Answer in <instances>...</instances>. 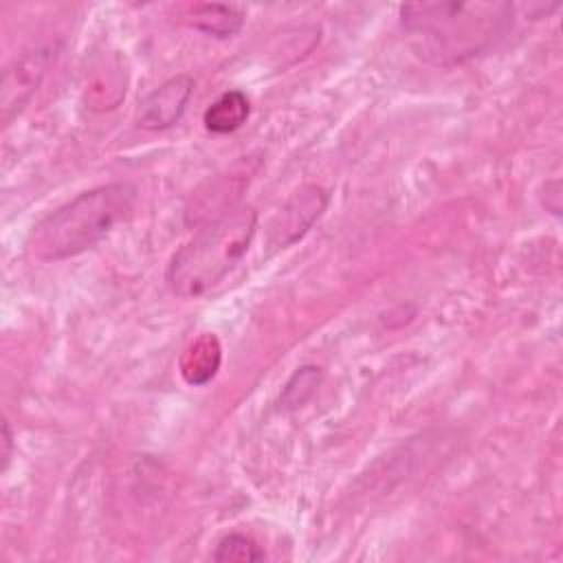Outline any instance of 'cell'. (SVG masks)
I'll return each instance as SVG.
<instances>
[{"instance_id":"obj_8","label":"cell","mask_w":563,"mask_h":563,"mask_svg":"<svg viewBox=\"0 0 563 563\" xmlns=\"http://www.w3.org/2000/svg\"><path fill=\"white\" fill-rule=\"evenodd\" d=\"M189 15H191L194 29L222 40L233 37L244 24V11L235 4H220V2L194 4Z\"/></svg>"},{"instance_id":"obj_4","label":"cell","mask_w":563,"mask_h":563,"mask_svg":"<svg viewBox=\"0 0 563 563\" xmlns=\"http://www.w3.org/2000/svg\"><path fill=\"white\" fill-rule=\"evenodd\" d=\"M53 59H55V48L44 46V48H35L20 55L11 66H7L2 77V97H0L4 125H9V121L24 108L31 95L40 88Z\"/></svg>"},{"instance_id":"obj_11","label":"cell","mask_w":563,"mask_h":563,"mask_svg":"<svg viewBox=\"0 0 563 563\" xmlns=\"http://www.w3.org/2000/svg\"><path fill=\"white\" fill-rule=\"evenodd\" d=\"M191 363H185V378L189 383H205L216 374L220 363V352L213 339H202L189 350Z\"/></svg>"},{"instance_id":"obj_5","label":"cell","mask_w":563,"mask_h":563,"mask_svg":"<svg viewBox=\"0 0 563 563\" xmlns=\"http://www.w3.org/2000/svg\"><path fill=\"white\" fill-rule=\"evenodd\" d=\"M325 205L328 191L323 187L306 185L297 189L271 229V246L286 249L297 242L314 224V220H319V216L325 211Z\"/></svg>"},{"instance_id":"obj_3","label":"cell","mask_w":563,"mask_h":563,"mask_svg":"<svg viewBox=\"0 0 563 563\" xmlns=\"http://www.w3.org/2000/svg\"><path fill=\"white\" fill-rule=\"evenodd\" d=\"M257 231L253 207H238L202 224L169 260L167 286L183 299H196L218 286L246 255Z\"/></svg>"},{"instance_id":"obj_12","label":"cell","mask_w":563,"mask_h":563,"mask_svg":"<svg viewBox=\"0 0 563 563\" xmlns=\"http://www.w3.org/2000/svg\"><path fill=\"white\" fill-rule=\"evenodd\" d=\"M11 457H13V435H11L9 420H2V473L9 468Z\"/></svg>"},{"instance_id":"obj_6","label":"cell","mask_w":563,"mask_h":563,"mask_svg":"<svg viewBox=\"0 0 563 563\" xmlns=\"http://www.w3.org/2000/svg\"><path fill=\"white\" fill-rule=\"evenodd\" d=\"M194 86L196 84L189 75H176L161 84L139 103V125L158 132L178 123L194 95Z\"/></svg>"},{"instance_id":"obj_9","label":"cell","mask_w":563,"mask_h":563,"mask_svg":"<svg viewBox=\"0 0 563 563\" xmlns=\"http://www.w3.org/2000/svg\"><path fill=\"white\" fill-rule=\"evenodd\" d=\"M323 369L319 365H301L292 372V376L284 383L279 394V409L282 411H297L301 409L321 387Z\"/></svg>"},{"instance_id":"obj_2","label":"cell","mask_w":563,"mask_h":563,"mask_svg":"<svg viewBox=\"0 0 563 563\" xmlns=\"http://www.w3.org/2000/svg\"><path fill=\"white\" fill-rule=\"evenodd\" d=\"M136 202V187L108 183L77 194L48 216L29 235L31 253L42 262H62L95 249Z\"/></svg>"},{"instance_id":"obj_10","label":"cell","mask_w":563,"mask_h":563,"mask_svg":"<svg viewBox=\"0 0 563 563\" xmlns=\"http://www.w3.org/2000/svg\"><path fill=\"white\" fill-rule=\"evenodd\" d=\"M211 559L218 563H255L264 561L266 552L257 545L255 539L240 532H231L218 541Z\"/></svg>"},{"instance_id":"obj_7","label":"cell","mask_w":563,"mask_h":563,"mask_svg":"<svg viewBox=\"0 0 563 563\" xmlns=\"http://www.w3.org/2000/svg\"><path fill=\"white\" fill-rule=\"evenodd\" d=\"M251 103L242 90L222 92L202 114V123L213 134H229L244 125L249 119Z\"/></svg>"},{"instance_id":"obj_1","label":"cell","mask_w":563,"mask_h":563,"mask_svg":"<svg viewBox=\"0 0 563 563\" xmlns=\"http://www.w3.org/2000/svg\"><path fill=\"white\" fill-rule=\"evenodd\" d=\"M510 2H418L400 7V24L416 55L455 66L493 48L512 26Z\"/></svg>"}]
</instances>
